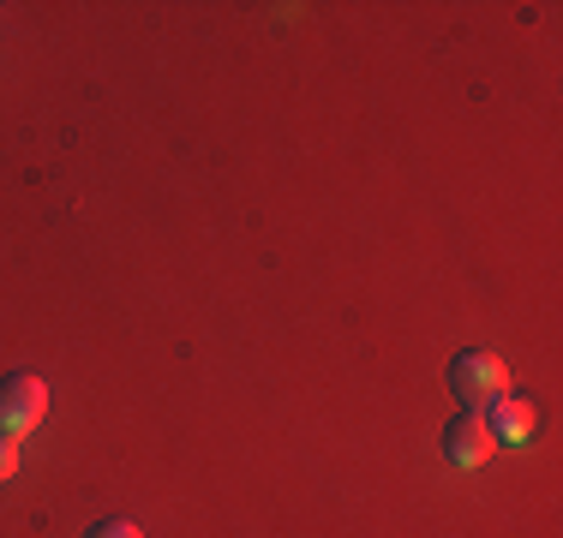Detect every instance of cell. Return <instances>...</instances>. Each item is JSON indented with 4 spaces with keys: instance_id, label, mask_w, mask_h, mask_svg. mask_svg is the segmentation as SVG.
<instances>
[{
    "instance_id": "cell-1",
    "label": "cell",
    "mask_w": 563,
    "mask_h": 538,
    "mask_svg": "<svg viewBox=\"0 0 563 538\" xmlns=\"http://www.w3.org/2000/svg\"><path fill=\"white\" fill-rule=\"evenodd\" d=\"M450 395L462 401L467 413H479L492 395H509V366L492 347H462L450 359Z\"/></svg>"
},
{
    "instance_id": "cell-2",
    "label": "cell",
    "mask_w": 563,
    "mask_h": 538,
    "mask_svg": "<svg viewBox=\"0 0 563 538\" xmlns=\"http://www.w3.org/2000/svg\"><path fill=\"white\" fill-rule=\"evenodd\" d=\"M48 413V383L31 371L0 377V437H31Z\"/></svg>"
},
{
    "instance_id": "cell-3",
    "label": "cell",
    "mask_w": 563,
    "mask_h": 538,
    "mask_svg": "<svg viewBox=\"0 0 563 538\" xmlns=\"http://www.w3.org/2000/svg\"><path fill=\"white\" fill-rule=\"evenodd\" d=\"M498 455V442H492V430H486V419L479 413H455V419L444 425V461L450 467H462V473H479V467Z\"/></svg>"
},
{
    "instance_id": "cell-4",
    "label": "cell",
    "mask_w": 563,
    "mask_h": 538,
    "mask_svg": "<svg viewBox=\"0 0 563 538\" xmlns=\"http://www.w3.org/2000/svg\"><path fill=\"white\" fill-rule=\"evenodd\" d=\"M479 419H486V430H492V442L498 449H528L533 442V401L528 395H492L486 407H479Z\"/></svg>"
},
{
    "instance_id": "cell-5",
    "label": "cell",
    "mask_w": 563,
    "mask_h": 538,
    "mask_svg": "<svg viewBox=\"0 0 563 538\" xmlns=\"http://www.w3.org/2000/svg\"><path fill=\"white\" fill-rule=\"evenodd\" d=\"M85 538H144V533L132 527V520H97V527H90Z\"/></svg>"
},
{
    "instance_id": "cell-6",
    "label": "cell",
    "mask_w": 563,
    "mask_h": 538,
    "mask_svg": "<svg viewBox=\"0 0 563 538\" xmlns=\"http://www.w3.org/2000/svg\"><path fill=\"white\" fill-rule=\"evenodd\" d=\"M19 473V437H0V484Z\"/></svg>"
}]
</instances>
